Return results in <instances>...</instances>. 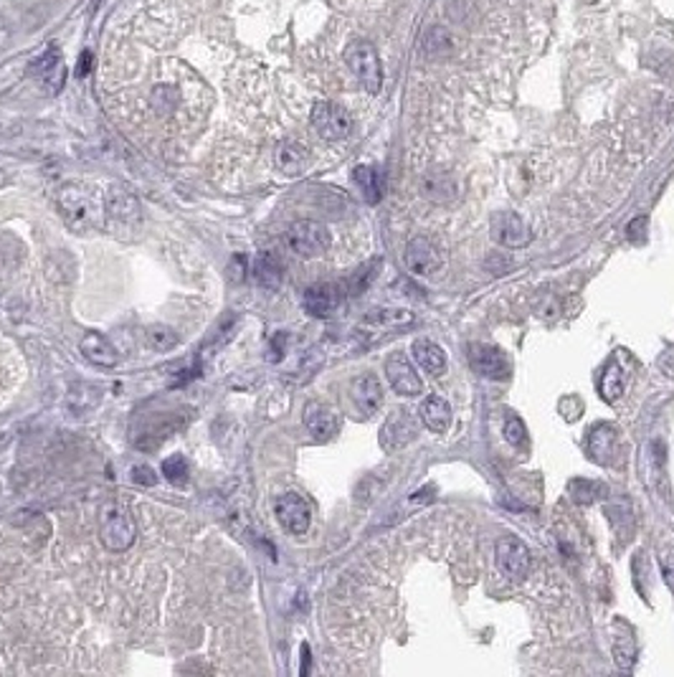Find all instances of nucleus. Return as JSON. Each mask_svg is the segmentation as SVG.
Returning a JSON list of instances; mask_svg holds the SVG:
<instances>
[{"mask_svg":"<svg viewBox=\"0 0 674 677\" xmlns=\"http://www.w3.org/2000/svg\"><path fill=\"white\" fill-rule=\"evenodd\" d=\"M495 564L500 568L502 576L520 581L530 571V548L515 536H505L495 546Z\"/></svg>","mask_w":674,"mask_h":677,"instance_id":"423d86ee","label":"nucleus"},{"mask_svg":"<svg viewBox=\"0 0 674 677\" xmlns=\"http://www.w3.org/2000/svg\"><path fill=\"white\" fill-rule=\"evenodd\" d=\"M403 262L409 266V272L416 276H431L441 269V251L437 249V244H431L426 237H416L409 241Z\"/></svg>","mask_w":674,"mask_h":677,"instance_id":"6e6552de","label":"nucleus"},{"mask_svg":"<svg viewBox=\"0 0 674 677\" xmlns=\"http://www.w3.org/2000/svg\"><path fill=\"white\" fill-rule=\"evenodd\" d=\"M613 657H616V662H619L621 670H629V667L634 665V644L621 637V640L616 642V647H613Z\"/></svg>","mask_w":674,"mask_h":677,"instance_id":"c756f323","label":"nucleus"},{"mask_svg":"<svg viewBox=\"0 0 674 677\" xmlns=\"http://www.w3.org/2000/svg\"><path fill=\"white\" fill-rule=\"evenodd\" d=\"M386 376L388 383H390V389L396 391V393H400V396H419V393L424 391L421 378L413 371L411 361H409L403 353H396V355L388 358Z\"/></svg>","mask_w":674,"mask_h":677,"instance_id":"9d476101","label":"nucleus"},{"mask_svg":"<svg viewBox=\"0 0 674 677\" xmlns=\"http://www.w3.org/2000/svg\"><path fill=\"white\" fill-rule=\"evenodd\" d=\"M11 41H13V24L5 18V15H0V49L11 46Z\"/></svg>","mask_w":674,"mask_h":677,"instance_id":"473e14b6","label":"nucleus"},{"mask_svg":"<svg viewBox=\"0 0 674 677\" xmlns=\"http://www.w3.org/2000/svg\"><path fill=\"white\" fill-rule=\"evenodd\" d=\"M571 492H573V500L578 502H593L599 500L601 495L606 492L603 485H596V482H586V479H575L571 485Z\"/></svg>","mask_w":674,"mask_h":677,"instance_id":"cd10ccee","label":"nucleus"},{"mask_svg":"<svg viewBox=\"0 0 674 677\" xmlns=\"http://www.w3.org/2000/svg\"><path fill=\"white\" fill-rule=\"evenodd\" d=\"M419 414H421L424 427L431 429L434 434H444V431L451 427V406L447 403V399H441V396H428V399L421 403Z\"/></svg>","mask_w":674,"mask_h":677,"instance_id":"412c9836","label":"nucleus"},{"mask_svg":"<svg viewBox=\"0 0 674 677\" xmlns=\"http://www.w3.org/2000/svg\"><path fill=\"white\" fill-rule=\"evenodd\" d=\"M599 391L606 401H616V399H621V393H624V373H621V368H619V365L611 363L609 368H606V373L601 376Z\"/></svg>","mask_w":674,"mask_h":677,"instance_id":"b1692460","label":"nucleus"},{"mask_svg":"<svg viewBox=\"0 0 674 677\" xmlns=\"http://www.w3.org/2000/svg\"><path fill=\"white\" fill-rule=\"evenodd\" d=\"M350 396H352V403L358 406V411L365 416L378 414V409L383 406V386L373 373L355 378L350 386Z\"/></svg>","mask_w":674,"mask_h":677,"instance_id":"dca6fc26","label":"nucleus"},{"mask_svg":"<svg viewBox=\"0 0 674 677\" xmlns=\"http://www.w3.org/2000/svg\"><path fill=\"white\" fill-rule=\"evenodd\" d=\"M163 475L165 479H170L173 485H186L188 475H190V464H188L186 457H180V454L168 457L163 462Z\"/></svg>","mask_w":674,"mask_h":677,"instance_id":"a878e982","label":"nucleus"},{"mask_svg":"<svg viewBox=\"0 0 674 677\" xmlns=\"http://www.w3.org/2000/svg\"><path fill=\"white\" fill-rule=\"evenodd\" d=\"M352 180L358 183V189H361L365 201L368 203L380 201L383 183H380V176H378V170H375V168H371V165H358V168L352 170Z\"/></svg>","mask_w":674,"mask_h":677,"instance_id":"5701e85b","label":"nucleus"},{"mask_svg":"<svg viewBox=\"0 0 674 677\" xmlns=\"http://www.w3.org/2000/svg\"><path fill=\"white\" fill-rule=\"evenodd\" d=\"M304 427L317 441H330L340 431V416L327 403L313 401L304 409Z\"/></svg>","mask_w":674,"mask_h":677,"instance_id":"4468645a","label":"nucleus"},{"mask_svg":"<svg viewBox=\"0 0 674 677\" xmlns=\"http://www.w3.org/2000/svg\"><path fill=\"white\" fill-rule=\"evenodd\" d=\"M502 434H505V440L510 441V444H523L525 441V424H523V419L520 416H515V414H507V419H505V429H502Z\"/></svg>","mask_w":674,"mask_h":677,"instance_id":"c85d7f7f","label":"nucleus"},{"mask_svg":"<svg viewBox=\"0 0 674 677\" xmlns=\"http://www.w3.org/2000/svg\"><path fill=\"white\" fill-rule=\"evenodd\" d=\"M79 351L87 358L89 363L100 365V368H114L120 363V353L114 348L110 340L100 335V333H87L84 338L79 340Z\"/></svg>","mask_w":674,"mask_h":677,"instance_id":"f3484780","label":"nucleus"},{"mask_svg":"<svg viewBox=\"0 0 674 677\" xmlns=\"http://www.w3.org/2000/svg\"><path fill=\"white\" fill-rule=\"evenodd\" d=\"M313 127L323 140L337 142V140L348 138L350 130H352V120L335 102H317L313 107Z\"/></svg>","mask_w":674,"mask_h":677,"instance_id":"39448f33","label":"nucleus"},{"mask_svg":"<svg viewBox=\"0 0 674 677\" xmlns=\"http://www.w3.org/2000/svg\"><path fill=\"white\" fill-rule=\"evenodd\" d=\"M148 345L152 351H170L178 345V333L170 327H150L148 330Z\"/></svg>","mask_w":674,"mask_h":677,"instance_id":"bb28decb","label":"nucleus"},{"mask_svg":"<svg viewBox=\"0 0 674 677\" xmlns=\"http://www.w3.org/2000/svg\"><path fill=\"white\" fill-rule=\"evenodd\" d=\"M660 564H662V574L667 578V584L674 589V553H664L662 558H660Z\"/></svg>","mask_w":674,"mask_h":677,"instance_id":"2f4dec72","label":"nucleus"},{"mask_svg":"<svg viewBox=\"0 0 674 677\" xmlns=\"http://www.w3.org/2000/svg\"><path fill=\"white\" fill-rule=\"evenodd\" d=\"M411 353L413 358H416V363L421 365L426 373L441 376L447 371V355H444V351L438 348L437 343H431V340H416Z\"/></svg>","mask_w":674,"mask_h":677,"instance_id":"4be33fe9","label":"nucleus"},{"mask_svg":"<svg viewBox=\"0 0 674 677\" xmlns=\"http://www.w3.org/2000/svg\"><path fill=\"white\" fill-rule=\"evenodd\" d=\"M647 216H639V218H634L631 224H629V238L631 241H644L647 238Z\"/></svg>","mask_w":674,"mask_h":677,"instance_id":"7c9ffc66","label":"nucleus"},{"mask_svg":"<svg viewBox=\"0 0 674 677\" xmlns=\"http://www.w3.org/2000/svg\"><path fill=\"white\" fill-rule=\"evenodd\" d=\"M310 163V155L302 148L300 142H282L274 150L276 170H282L284 176H300Z\"/></svg>","mask_w":674,"mask_h":677,"instance_id":"6ab92c4d","label":"nucleus"},{"mask_svg":"<svg viewBox=\"0 0 674 677\" xmlns=\"http://www.w3.org/2000/svg\"><path fill=\"white\" fill-rule=\"evenodd\" d=\"M345 63L350 66V72L358 76V82L362 84L365 92L378 94L380 84H383V69H380V59L373 44L368 41H352L345 49Z\"/></svg>","mask_w":674,"mask_h":677,"instance_id":"7ed1b4c3","label":"nucleus"},{"mask_svg":"<svg viewBox=\"0 0 674 677\" xmlns=\"http://www.w3.org/2000/svg\"><path fill=\"white\" fill-rule=\"evenodd\" d=\"M588 451H591V459H596L599 464H611L619 454V431L609 424L591 429Z\"/></svg>","mask_w":674,"mask_h":677,"instance_id":"a211bd4d","label":"nucleus"},{"mask_svg":"<svg viewBox=\"0 0 674 677\" xmlns=\"http://www.w3.org/2000/svg\"><path fill=\"white\" fill-rule=\"evenodd\" d=\"M31 74L36 76L38 82H41V87L46 89L49 94L62 92L63 82H66V66L62 62V53L53 49V46L43 51L31 63Z\"/></svg>","mask_w":674,"mask_h":677,"instance_id":"9b49d317","label":"nucleus"},{"mask_svg":"<svg viewBox=\"0 0 674 677\" xmlns=\"http://www.w3.org/2000/svg\"><path fill=\"white\" fill-rule=\"evenodd\" d=\"M59 211L74 231H91L101 224L107 206L94 189L84 183H69L59 190Z\"/></svg>","mask_w":674,"mask_h":677,"instance_id":"f257e3e1","label":"nucleus"},{"mask_svg":"<svg viewBox=\"0 0 674 677\" xmlns=\"http://www.w3.org/2000/svg\"><path fill=\"white\" fill-rule=\"evenodd\" d=\"M416 437V421H413V416L409 411H393V414L388 416L386 424L380 429V447L386 451H396L403 450L409 441Z\"/></svg>","mask_w":674,"mask_h":677,"instance_id":"ddd939ff","label":"nucleus"},{"mask_svg":"<svg viewBox=\"0 0 674 677\" xmlns=\"http://www.w3.org/2000/svg\"><path fill=\"white\" fill-rule=\"evenodd\" d=\"M256 276H259V282H262L264 287H279V282H282V266L276 264L272 254H262L256 259Z\"/></svg>","mask_w":674,"mask_h":677,"instance_id":"393cba45","label":"nucleus"},{"mask_svg":"<svg viewBox=\"0 0 674 677\" xmlns=\"http://www.w3.org/2000/svg\"><path fill=\"white\" fill-rule=\"evenodd\" d=\"M413 323V313L409 310H399V307H390V310H373L365 320L361 323V330H373V333H386V330H399V327H406Z\"/></svg>","mask_w":674,"mask_h":677,"instance_id":"aec40b11","label":"nucleus"},{"mask_svg":"<svg viewBox=\"0 0 674 677\" xmlns=\"http://www.w3.org/2000/svg\"><path fill=\"white\" fill-rule=\"evenodd\" d=\"M287 244L294 254H300L304 259H313L330 247V231L317 221H297V224L289 226Z\"/></svg>","mask_w":674,"mask_h":677,"instance_id":"20e7f679","label":"nucleus"},{"mask_svg":"<svg viewBox=\"0 0 674 677\" xmlns=\"http://www.w3.org/2000/svg\"><path fill=\"white\" fill-rule=\"evenodd\" d=\"M135 482H142V485H155L158 477L152 475L150 467H135Z\"/></svg>","mask_w":674,"mask_h":677,"instance_id":"72a5a7b5","label":"nucleus"},{"mask_svg":"<svg viewBox=\"0 0 674 677\" xmlns=\"http://www.w3.org/2000/svg\"><path fill=\"white\" fill-rule=\"evenodd\" d=\"M469 363L479 376L485 378L505 381V378L512 376V365L507 361V355L500 348H492V345H475L472 353H469Z\"/></svg>","mask_w":674,"mask_h":677,"instance_id":"f8f14e48","label":"nucleus"},{"mask_svg":"<svg viewBox=\"0 0 674 677\" xmlns=\"http://www.w3.org/2000/svg\"><path fill=\"white\" fill-rule=\"evenodd\" d=\"M138 538V526L125 502L110 500L100 508V540L112 553L127 551Z\"/></svg>","mask_w":674,"mask_h":677,"instance_id":"f03ea898","label":"nucleus"},{"mask_svg":"<svg viewBox=\"0 0 674 677\" xmlns=\"http://www.w3.org/2000/svg\"><path fill=\"white\" fill-rule=\"evenodd\" d=\"M276 520L282 523L284 530H289L292 536H304L310 530V523H313V510H310V502L304 500L297 492H287L282 495L274 505Z\"/></svg>","mask_w":674,"mask_h":677,"instance_id":"0eeeda50","label":"nucleus"},{"mask_svg":"<svg viewBox=\"0 0 674 677\" xmlns=\"http://www.w3.org/2000/svg\"><path fill=\"white\" fill-rule=\"evenodd\" d=\"M284 340H287V335H282V333L272 340V355H269V361H279L284 355Z\"/></svg>","mask_w":674,"mask_h":677,"instance_id":"f704fd0d","label":"nucleus"},{"mask_svg":"<svg viewBox=\"0 0 674 677\" xmlns=\"http://www.w3.org/2000/svg\"><path fill=\"white\" fill-rule=\"evenodd\" d=\"M492 237L507 249H523V247L530 244L533 234H530V228L520 216L512 214V211H500L492 218Z\"/></svg>","mask_w":674,"mask_h":677,"instance_id":"1a4fd4ad","label":"nucleus"},{"mask_svg":"<svg viewBox=\"0 0 674 677\" xmlns=\"http://www.w3.org/2000/svg\"><path fill=\"white\" fill-rule=\"evenodd\" d=\"M302 657H304V665H302V675H307V670H310V647H307V644H302Z\"/></svg>","mask_w":674,"mask_h":677,"instance_id":"c9c22d12","label":"nucleus"},{"mask_svg":"<svg viewBox=\"0 0 674 677\" xmlns=\"http://www.w3.org/2000/svg\"><path fill=\"white\" fill-rule=\"evenodd\" d=\"M340 302H342V289H340V285H332V282L313 285V287L304 292V297H302L304 310L313 314V317L332 314L340 307Z\"/></svg>","mask_w":674,"mask_h":677,"instance_id":"2eb2a0df","label":"nucleus"}]
</instances>
